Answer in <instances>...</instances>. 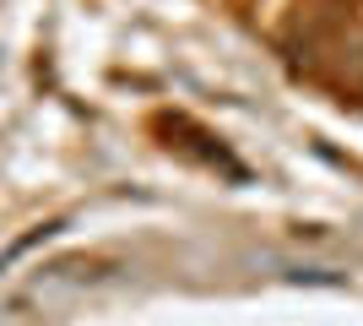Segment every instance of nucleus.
Returning <instances> with one entry per match:
<instances>
[]
</instances>
